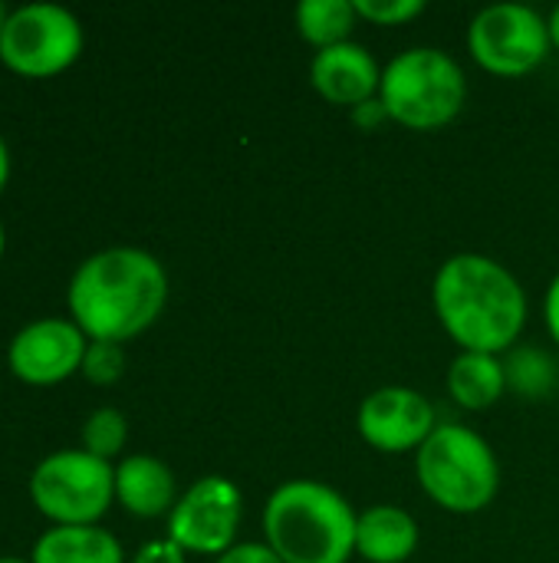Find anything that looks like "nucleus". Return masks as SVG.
Listing matches in <instances>:
<instances>
[{"label": "nucleus", "mask_w": 559, "mask_h": 563, "mask_svg": "<svg viewBox=\"0 0 559 563\" xmlns=\"http://www.w3.org/2000/svg\"><path fill=\"white\" fill-rule=\"evenodd\" d=\"M66 303L69 320L89 340H135L168 303L165 264L142 247L96 251L72 271Z\"/></svg>", "instance_id": "nucleus-1"}, {"label": "nucleus", "mask_w": 559, "mask_h": 563, "mask_svg": "<svg viewBox=\"0 0 559 563\" xmlns=\"http://www.w3.org/2000/svg\"><path fill=\"white\" fill-rule=\"evenodd\" d=\"M432 307L461 353L501 356L514 350L527 327V294L521 280L488 254H455L432 280Z\"/></svg>", "instance_id": "nucleus-2"}, {"label": "nucleus", "mask_w": 559, "mask_h": 563, "mask_svg": "<svg viewBox=\"0 0 559 563\" xmlns=\"http://www.w3.org/2000/svg\"><path fill=\"white\" fill-rule=\"evenodd\" d=\"M356 525L349 498L313 478L283 482L264 505V544L283 563H349Z\"/></svg>", "instance_id": "nucleus-3"}, {"label": "nucleus", "mask_w": 559, "mask_h": 563, "mask_svg": "<svg viewBox=\"0 0 559 563\" xmlns=\"http://www.w3.org/2000/svg\"><path fill=\"white\" fill-rule=\"evenodd\" d=\"M422 492L451 515H478L501 492V462L484 435L468 426L445 422L415 452Z\"/></svg>", "instance_id": "nucleus-4"}, {"label": "nucleus", "mask_w": 559, "mask_h": 563, "mask_svg": "<svg viewBox=\"0 0 559 563\" xmlns=\"http://www.w3.org/2000/svg\"><path fill=\"white\" fill-rule=\"evenodd\" d=\"M379 99L392 122L412 132H435L461 115L468 76L451 53L438 46H412L382 66Z\"/></svg>", "instance_id": "nucleus-5"}, {"label": "nucleus", "mask_w": 559, "mask_h": 563, "mask_svg": "<svg viewBox=\"0 0 559 563\" xmlns=\"http://www.w3.org/2000/svg\"><path fill=\"white\" fill-rule=\"evenodd\" d=\"M30 501L56 528H86L115 505V465L86 449L49 452L30 475Z\"/></svg>", "instance_id": "nucleus-6"}, {"label": "nucleus", "mask_w": 559, "mask_h": 563, "mask_svg": "<svg viewBox=\"0 0 559 563\" xmlns=\"http://www.w3.org/2000/svg\"><path fill=\"white\" fill-rule=\"evenodd\" d=\"M86 46L79 16L49 0L20 3L10 10L0 36V63L16 76L46 79L69 69Z\"/></svg>", "instance_id": "nucleus-7"}, {"label": "nucleus", "mask_w": 559, "mask_h": 563, "mask_svg": "<svg viewBox=\"0 0 559 563\" xmlns=\"http://www.w3.org/2000/svg\"><path fill=\"white\" fill-rule=\"evenodd\" d=\"M550 49L547 16L527 3H491L468 26V53L491 76H527L550 56Z\"/></svg>", "instance_id": "nucleus-8"}, {"label": "nucleus", "mask_w": 559, "mask_h": 563, "mask_svg": "<svg viewBox=\"0 0 559 563\" xmlns=\"http://www.w3.org/2000/svg\"><path fill=\"white\" fill-rule=\"evenodd\" d=\"M244 518V495L224 475L198 478L168 515V538L185 554L221 558L237 544V528Z\"/></svg>", "instance_id": "nucleus-9"}, {"label": "nucleus", "mask_w": 559, "mask_h": 563, "mask_svg": "<svg viewBox=\"0 0 559 563\" xmlns=\"http://www.w3.org/2000/svg\"><path fill=\"white\" fill-rule=\"evenodd\" d=\"M356 429L382 455L418 452L438 429L435 406L412 386H382L359 402Z\"/></svg>", "instance_id": "nucleus-10"}, {"label": "nucleus", "mask_w": 559, "mask_h": 563, "mask_svg": "<svg viewBox=\"0 0 559 563\" xmlns=\"http://www.w3.org/2000/svg\"><path fill=\"white\" fill-rule=\"evenodd\" d=\"M89 336L69 317H43L16 330L7 346V366L20 383L56 386L79 373Z\"/></svg>", "instance_id": "nucleus-11"}, {"label": "nucleus", "mask_w": 559, "mask_h": 563, "mask_svg": "<svg viewBox=\"0 0 559 563\" xmlns=\"http://www.w3.org/2000/svg\"><path fill=\"white\" fill-rule=\"evenodd\" d=\"M310 86L333 106H362L379 96L382 86V66L376 56L349 40L329 49H320L310 63Z\"/></svg>", "instance_id": "nucleus-12"}, {"label": "nucleus", "mask_w": 559, "mask_h": 563, "mask_svg": "<svg viewBox=\"0 0 559 563\" xmlns=\"http://www.w3.org/2000/svg\"><path fill=\"white\" fill-rule=\"evenodd\" d=\"M175 472L155 455H125L115 465V501L135 518H161L178 505Z\"/></svg>", "instance_id": "nucleus-13"}, {"label": "nucleus", "mask_w": 559, "mask_h": 563, "mask_svg": "<svg viewBox=\"0 0 559 563\" xmlns=\"http://www.w3.org/2000/svg\"><path fill=\"white\" fill-rule=\"evenodd\" d=\"M418 521L395 505H372L356 525V558L366 563H405L418 551Z\"/></svg>", "instance_id": "nucleus-14"}, {"label": "nucleus", "mask_w": 559, "mask_h": 563, "mask_svg": "<svg viewBox=\"0 0 559 563\" xmlns=\"http://www.w3.org/2000/svg\"><path fill=\"white\" fill-rule=\"evenodd\" d=\"M30 563H125L119 538L99 525L49 528L36 538Z\"/></svg>", "instance_id": "nucleus-15"}, {"label": "nucleus", "mask_w": 559, "mask_h": 563, "mask_svg": "<svg viewBox=\"0 0 559 563\" xmlns=\"http://www.w3.org/2000/svg\"><path fill=\"white\" fill-rule=\"evenodd\" d=\"M507 389L504 360L491 353H458L448 366V393L461 409H491Z\"/></svg>", "instance_id": "nucleus-16"}, {"label": "nucleus", "mask_w": 559, "mask_h": 563, "mask_svg": "<svg viewBox=\"0 0 559 563\" xmlns=\"http://www.w3.org/2000/svg\"><path fill=\"white\" fill-rule=\"evenodd\" d=\"M293 20H297L300 36L320 53V49L349 43L359 23V13L353 0H303L297 3Z\"/></svg>", "instance_id": "nucleus-17"}, {"label": "nucleus", "mask_w": 559, "mask_h": 563, "mask_svg": "<svg viewBox=\"0 0 559 563\" xmlns=\"http://www.w3.org/2000/svg\"><path fill=\"white\" fill-rule=\"evenodd\" d=\"M504 373H507V389H514V393H521L527 399L547 396L554 389V383H557L554 360L537 346L511 350V356L504 360Z\"/></svg>", "instance_id": "nucleus-18"}, {"label": "nucleus", "mask_w": 559, "mask_h": 563, "mask_svg": "<svg viewBox=\"0 0 559 563\" xmlns=\"http://www.w3.org/2000/svg\"><path fill=\"white\" fill-rule=\"evenodd\" d=\"M128 442V422L119 409L112 406H102L96 412L86 416L82 422V449L102 462H112Z\"/></svg>", "instance_id": "nucleus-19"}, {"label": "nucleus", "mask_w": 559, "mask_h": 563, "mask_svg": "<svg viewBox=\"0 0 559 563\" xmlns=\"http://www.w3.org/2000/svg\"><path fill=\"white\" fill-rule=\"evenodd\" d=\"M79 373H82L92 386H112V383H119L122 373H125V350H122V343L89 340Z\"/></svg>", "instance_id": "nucleus-20"}, {"label": "nucleus", "mask_w": 559, "mask_h": 563, "mask_svg": "<svg viewBox=\"0 0 559 563\" xmlns=\"http://www.w3.org/2000/svg\"><path fill=\"white\" fill-rule=\"evenodd\" d=\"M359 20H369L376 26H402L412 23L418 13H425V0H353Z\"/></svg>", "instance_id": "nucleus-21"}, {"label": "nucleus", "mask_w": 559, "mask_h": 563, "mask_svg": "<svg viewBox=\"0 0 559 563\" xmlns=\"http://www.w3.org/2000/svg\"><path fill=\"white\" fill-rule=\"evenodd\" d=\"M132 563H188V554L171 538H158V541L142 544Z\"/></svg>", "instance_id": "nucleus-22"}, {"label": "nucleus", "mask_w": 559, "mask_h": 563, "mask_svg": "<svg viewBox=\"0 0 559 563\" xmlns=\"http://www.w3.org/2000/svg\"><path fill=\"white\" fill-rule=\"evenodd\" d=\"M214 563H283L264 541H241Z\"/></svg>", "instance_id": "nucleus-23"}, {"label": "nucleus", "mask_w": 559, "mask_h": 563, "mask_svg": "<svg viewBox=\"0 0 559 563\" xmlns=\"http://www.w3.org/2000/svg\"><path fill=\"white\" fill-rule=\"evenodd\" d=\"M349 119H353V125H356L359 132H379L385 122H392L379 96L369 99V102H362V106H356V109H349Z\"/></svg>", "instance_id": "nucleus-24"}, {"label": "nucleus", "mask_w": 559, "mask_h": 563, "mask_svg": "<svg viewBox=\"0 0 559 563\" xmlns=\"http://www.w3.org/2000/svg\"><path fill=\"white\" fill-rule=\"evenodd\" d=\"M544 320H547V330H550L554 343L559 346V274L550 280V287H547V297H544Z\"/></svg>", "instance_id": "nucleus-25"}, {"label": "nucleus", "mask_w": 559, "mask_h": 563, "mask_svg": "<svg viewBox=\"0 0 559 563\" xmlns=\"http://www.w3.org/2000/svg\"><path fill=\"white\" fill-rule=\"evenodd\" d=\"M7 181H10V148L0 135V191L7 188Z\"/></svg>", "instance_id": "nucleus-26"}, {"label": "nucleus", "mask_w": 559, "mask_h": 563, "mask_svg": "<svg viewBox=\"0 0 559 563\" xmlns=\"http://www.w3.org/2000/svg\"><path fill=\"white\" fill-rule=\"evenodd\" d=\"M547 26H550V43H554V49L559 53V3H557V10L547 16Z\"/></svg>", "instance_id": "nucleus-27"}, {"label": "nucleus", "mask_w": 559, "mask_h": 563, "mask_svg": "<svg viewBox=\"0 0 559 563\" xmlns=\"http://www.w3.org/2000/svg\"><path fill=\"white\" fill-rule=\"evenodd\" d=\"M7 16H10V10H7V3L0 0V36H3V26H7Z\"/></svg>", "instance_id": "nucleus-28"}, {"label": "nucleus", "mask_w": 559, "mask_h": 563, "mask_svg": "<svg viewBox=\"0 0 559 563\" xmlns=\"http://www.w3.org/2000/svg\"><path fill=\"white\" fill-rule=\"evenodd\" d=\"M3 247H7V234H3V224H0V257H3Z\"/></svg>", "instance_id": "nucleus-29"}, {"label": "nucleus", "mask_w": 559, "mask_h": 563, "mask_svg": "<svg viewBox=\"0 0 559 563\" xmlns=\"http://www.w3.org/2000/svg\"><path fill=\"white\" fill-rule=\"evenodd\" d=\"M0 563H30V561H20V558H0Z\"/></svg>", "instance_id": "nucleus-30"}]
</instances>
